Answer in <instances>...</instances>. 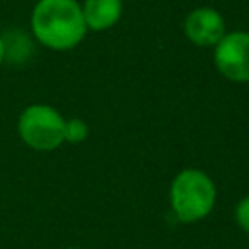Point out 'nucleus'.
Returning <instances> with one entry per match:
<instances>
[{
  "label": "nucleus",
  "instance_id": "f257e3e1",
  "mask_svg": "<svg viewBox=\"0 0 249 249\" xmlns=\"http://www.w3.org/2000/svg\"><path fill=\"white\" fill-rule=\"evenodd\" d=\"M29 25L33 39L51 51H70L88 33L78 0H37Z\"/></svg>",
  "mask_w": 249,
  "mask_h": 249
},
{
  "label": "nucleus",
  "instance_id": "f03ea898",
  "mask_svg": "<svg viewBox=\"0 0 249 249\" xmlns=\"http://www.w3.org/2000/svg\"><path fill=\"white\" fill-rule=\"evenodd\" d=\"M173 216L183 224L204 220L216 204V185L208 173L196 167L181 169L169 185Z\"/></svg>",
  "mask_w": 249,
  "mask_h": 249
},
{
  "label": "nucleus",
  "instance_id": "7ed1b4c3",
  "mask_svg": "<svg viewBox=\"0 0 249 249\" xmlns=\"http://www.w3.org/2000/svg\"><path fill=\"white\" fill-rule=\"evenodd\" d=\"M64 117L47 103L27 105L18 119V134L25 146L51 152L64 144Z\"/></svg>",
  "mask_w": 249,
  "mask_h": 249
},
{
  "label": "nucleus",
  "instance_id": "20e7f679",
  "mask_svg": "<svg viewBox=\"0 0 249 249\" xmlns=\"http://www.w3.org/2000/svg\"><path fill=\"white\" fill-rule=\"evenodd\" d=\"M212 58L226 80L249 84V31H226L214 47Z\"/></svg>",
  "mask_w": 249,
  "mask_h": 249
},
{
  "label": "nucleus",
  "instance_id": "39448f33",
  "mask_svg": "<svg viewBox=\"0 0 249 249\" xmlns=\"http://www.w3.org/2000/svg\"><path fill=\"white\" fill-rule=\"evenodd\" d=\"M185 37L196 47H216L226 35V21L216 8L198 6L191 10L183 21Z\"/></svg>",
  "mask_w": 249,
  "mask_h": 249
},
{
  "label": "nucleus",
  "instance_id": "423d86ee",
  "mask_svg": "<svg viewBox=\"0 0 249 249\" xmlns=\"http://www.w3.org/2000/svg\"><path fill=\"white\" fill-rule=\"evenodd\" d=\"M82 14L88 31H107L123 16V0H84Z\"/></svg>",
  "mask_w": 249,
  "mask_h": 249
},
{
  "label": "nucleus",
  "instance_id": "0eeeda50",
  "mask_svg": "<svg viewBox=\"0 0 249 249\" xmlns=\"http://www.w3.org/2000/svg\"><path fill=\"white\" fill-rule=\"evenodd\" d=\"M2 39H4V54H6L4 60L12 64H23L29 60L33 53V43L23 31L10 29L8 33H2Z\"/></svg>",
  "mask_w": 249,
  "mask_h": 249
},
{
  "label": "nucleus",
  "instance_id": "6e6552de",
  "mask_svg": "<svg viewBox=\"0 0 249 249\" xmlns=\"http://www.w3.org/2000/svg\"><path fill=\"white\" fill-rule=\"evenodd\" d=\"M89 128L88 123L80 117H70L64 121V142L68 144H80L88 138Z\"/></svg>",
  "mask_w": 249,
  "mask_h": 249
},
{
  "label": "nucleus",
  "instance_id": "1a4fd4ad",
  "mask_svg": "<svg viewBox=\"0 0 249 249\" xmlns=\"http://www.w3.org/2000/svg\"><path fill=\"white\" fill-rule=\"evenodd\" d=\"M233 218H235L237 226H239L245 233H249V195H247V196H243V198L235 204Z\"/></svg>",
  "mask_w": 249,
  "mask_h": 249
},
{
  "label": "nucleus",
  "instance_id": "9d476101",
  "mask_svg": "<svg viewBox=\"0 0 249 249\" xmlns=\"http://www.w3.org/2000/svg\"><path fill=\"white\" fill-rule=\"evenodd\" d=\"M4 56H6L4 54V39H2V33H0V64L4 62Z\"/></svg>",
  "mask_w": 249,
  "mask_h": 249
},
{
  "label": "nucleus",
  "instance_id": "9b49d317",
  "mask_svg": "<svg viewBox=\"0 0 249 249\" xmlns=\"http://www.w3.org/2000/svg\"><path fill=\"white\" fill-rule=\"evenodd\" d=\"M64 249H86V247H64Z\"/></svg>",
  "mask_w": 249,
  "mask_h": 249
}]
</instances>
